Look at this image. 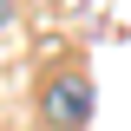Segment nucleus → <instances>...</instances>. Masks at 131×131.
I'll return each mask as SVG.
<instances>
[{
    "label": "nucleus",
    "mask_w": 131,
    "mask_h": 131,
    "mask_svg": "<svg viewBox=\"0 0 131 131\" xmlns=\"http://www.w3.org/2000/svg\"><path fill=\"white\" fill-rule=\"evenodd\" d=\"M85 118H92V79H85V72H59V79L46 85V125L79 131Z\"/></svg>",
    "instance_id": "f257e3e1"
}]
</instances>
